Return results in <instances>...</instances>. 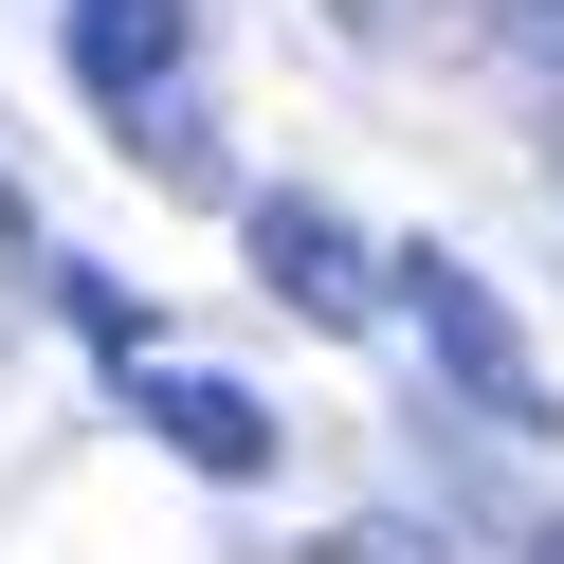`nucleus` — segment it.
<instances>
[{
  "instance_id": "obj_2",
  "label": "nucleus",
  "mask_w": 564,
  "mask_h": 564,
  "mask_svg": "<svg viewBox=\"0 0 564 564\" xmlns=\"http://www.w3.org/2000/svg\"><path fill=\"white\" fill-rule=\"evenodd\" d=\"M128 382H147V437L183 455V474H219V491H256L273 455H292V437H273V401H256V382H219V365H164V346H128Z\"/></svg>"
},
{
  "instance_id": "obj_4",
  "label": "nucleus",
  "mask_w": 564,
  "mask_h": 564,
  "mask_svg": "<svg viewBox=\"0 0 564 564\" xmlns=\"http://www.w3.org/2000/svg\"><path fill=\"white\" fill-rule=\"evenodd\" d=\"M256 273L310 310V328H365L382 310V273H365V237L328 219V200H256Z\"/></svg>"
},
{
  "instance_id": "obj_6",
  "label": "nucleus",
  "mask_w": 564,
  "mask_h": 564,
  "mask_svg": "<svg viewBox=\"0 0 564 564\" xmlns=\"http://www.w3.org/2000/svg\"><path fill=\"white\" fill-rule=\"evenodd\" d=\"M546 564H564V528H546Z\"/></svg>"
},
{
  "instance_id": "obj_5",
  "label": "nucleus",
  "mask_w": 564,
  "mask_h": 564,
  "mask_svg": "<svg viewBox=\"0 0 564 564\" xmlns=\"http://www.w3.org/2000/svg\"><path fill=\"white\" fill-rule=\"evenodd\" d=\"M510 37H528V55H564V0H510Z\"/></svg>"
},
{
  "instance_id": "obj_3",
  "label": "nucleus",
  "mask_w": 564,
  "mask_h": 564,
  "mask_svg": "<svg viewBox=\"0 0 564 564\" xmlns=\"http://www.w3.org/2000/svg\"><path fill=\"white\" fill-rule=\"evenodd\" d=\"M55 55H74L91 110H164V91H183V55H200V19H183V0H74V19H55Z\"/></svg>"
},
{
  "instance_id": "obj_1",
  "label": "nucleus",
  "mask_w": 564,
  "mask_h": 564,
  "mask_svg": "<svg viewBox=\"0 0 564 564\" xmlns=\"http://www.w3.org/2000/svg\"><path fill=\"white\" fill-rule=\"evenodd\" d=\"M401 273V328H419V365L455 382V401L491 419V437H546V365H528V328L491 310V273L474 256H382Z\"/></svg>"
}]
</instances>
